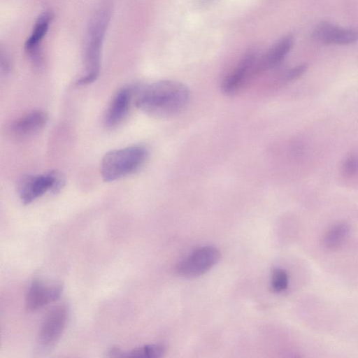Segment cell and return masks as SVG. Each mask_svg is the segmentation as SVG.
<instances>
[{
  "label": "cell",
  "instance_id": "5",
  "mask_svg": "<svg viewBox=\"0 0 358 358\" xmlns=\"http://www.w3.org/2000/svg\"><path fill=\"white\" fill-rule=\"evenodd\" d=\"M69 318L68 308L59 304L51 308L45 315L38 334V343L45 349L55 346L60 340Z\"/></svg>",
  "mask_w": 358,
  "mask_h": 358
},
{
  "label": "cell",
  "instance_id": "7",
  "mask_svg": "<svg viewBox=\"0 0 358 358\" xmlns=\"http://www.w3.org/2000/svg\"><path fill=\"white\" fill-rule=\"evenodd\" d=\"M258 56L255 51L248 52L236 66L223 80L222 92L227 95L238 92L257 73Z\"/></svg>",
  "mask_w": 358,
  "mask_h": 358
},
{
  "label": "cell",
  "instance_id": "3",
  "mask_svg": "<svg viewBox=\"0 0 358 358\" xmlns=\"http://www.w3.org/2000/svg\"><path fill=\"white\" fill-rule=\"evenodd\" d=\"M148 155V150L143 145H132L108 152L101 163L103 180L111 182L135 173L145 164Z\"/></svg>",
  "mask_w": 358,
  "mask_h": 358
},
{
  "label": "cell",
  "instance_id": "11",
  "mask_svg": "<svg viewBox=\"0 0 358 358\" xmlns=\"http://www.w3.org/2000/svg\"><path fill=\"white\" fill-rule=\"evenodd\" d=\"M48 119L46 112L34 110L13 122L10 126V131L17 138L29 137L43 129L47 124Z\"/></svg>",
  "mask_w": 358,
  "mask_h": 358
},
{
  "label": "cell",
  "instance_id": "6",
  "mask_svg": "<svg viewBox=\"0 0 358 358\" xmlns=\"http://www.w3.org/2000/svg\"><path fill=\"white\" fill-rule=\"evenodd\" d=\"M220 257L217 248L213 246L201 247L179 262L176 271L182 277H198L213 268L219 262Z\"/></svg>",
  "mask_w": 358,
  "mask_h": 358
},
{
  "label": "cell",
  "instance_id": "9",
  "mask_svg": "<svg viewBox=\"0 0 358 358\" xmlns=\"http://www.w3.org/2000/svg\"><path fill=\"white\" fill-rule=\"evenodd\" d=\"M63 287L59 284H46L40 280H34L25 295V307L34 311L57 301L62 293Z\"/></svg>",
  "mask_w": 358,
  "mask_h": 358
},
{
  "label": "cell",
  "instance_id": "15",
  "mask_svg": "<svg viewBox=\"0 0 358 358\" xmlns=\"http://www.w3.org/2000/svg\"><path fill=\"white\" fill-rule=\"evenodd\" d=\"M351 227L346 222H341L332 226L324 234L323 244L329 250L341 247L350 234Z\"/></svg>",
  "mask_w": 358,
  "mask_h": 358
},
{
  "label": "cell",
  "instance_id": "17",
  "mask_svg": "<svg viewBox=\"0 0 358 358\" xmlns=\"http://www.w3.org/2000/svg\"><path fill=\"white\" fill-rule=\"evenodd\" d=\"M343 170L348 176H353L358 171V158L351 155L347 157L343 164Z\"/></svg>",
  "mask_w": 358,
  "mask_h": 358
},
{
  "label": "cell",
  "instance_id": "12",
  "mask_svg": "<svg viewBox=\"0 0 358 358\" xmlns=\"http://www.w3.org/2000/svg\"><path fill=\"white\" fill-rule=\"evenodd\" d=\"M52 19L51 12L41 13L35 22L33 30L24 43V50L35 65L40 66L41 55L40 44L46 35Z\"/></svg>",
  "mask_w": 358,
  "mask_h": 358
},
{
  "label": "cell",
  "instance_id": "8",
  "mask_svg": "<svg viewBox=\"0 0 358 358\" xmlns=\"http://www.w3.org/2000/svg\"><path fill=\"white\" fill-rule=\"evenodd\" d=\"M313 37L324 44L349 45L358 42V28H346L329 22L318 24L313 31Z\"/></svg>",
  "mask_w": 358,
  "mask_h": 358
},
{
  "label": "cell",
  "instance_id": "1",
  "mask_svg": "<svg viewBox=\"0 0 358 358\" xmlns=\"http://www.w3.org/2000/svg\"><path fill=\"white\" fill-rule=\"evenodd\" d=\"M190 92L183 83L164 80L143 86L135 93L136 106L145 114L167 118L180 113L187 106Z\"/></svg>",
  "mask_w": 358,
  "mask_h": 358
},
{
  "label": "cell",
  "instance_id": "18",
  "mask_svg": "<svg viewBox=\"0 0 358 358\" xmlns=\"http://www.w3.org/2000/svg\"><path fill=\"white\" fill-rule=\"evenodd\" d=\"M307 68L308 66L303 64L289 69L285 76V80L291 81L299 78L306 72Z\"/></svg>",
  "mask_w": 358,
  "mask_h": 358
},
{
  "label": "cell",
  "instance_id": "14",
  "mask_svg": "<svg viewBox=\"0 0 358 358\" xmlns=\"http://www.w3.org/2000/svg\"><path fill=\"white\" fill-rule=\"evenodd\" d=\"M166 352V345L155 343L145 345L126 352L117 348H113L109 350L108 353L112 357L159 358L163 357Z\"/></svg>",
  "mask_w": 358,
  "mask_h": 358
},
{
  "label": "cell",
  "instance_id": "10",
  "mask_svg": "<svg viewBox=\"0 0 358 358\" xmlns=\"http://www.w3.org/2000/svg\"><path fill=\"white\" fill-rule=\"evenodd\" d=\"M134 97V91L131 87H122L115 94L104 116L107 127L114 128L122 122L128 115Z\"/></svg>",
  "mask_w": 358,
  "mask_h": 358
},
{
  "label": "cell",
  "instance_id": "2",
  "mask_svg": "<svg viewBox=\"0 0 358 358\" xmlns=\"http://www.w3.org/2000/svg\"><path fill=\"white\" fill-rule=\"evenodd\" d=\"M110 17V9L104 6L95 13L89 24L83 56L85 71L77 80L78 85L91 84L99 76L102 44Z\"/></svg>",
  "mask_w": 358,
  "mask_h": 358
},
{
  "label": "cell",
  "instance_id": "13",
  "mask_svg": "<svg viewBox=\"0 0 358 358\" xmlns=\"http://www.w3.org/2000/svg\"><path fill=\"white\" fill-rule=\"evenodd\" d=\"M294 45V38L287 35L278 40L264 55L258 59L257 73L272 69L286 57Z\"/></svg>",
  "mask_w": 358,
  "mask_h": 358
},
{
  "label": "cell",
  "instance_id": "4",
  "mask_svg": "<svg viewBox=\"0 0 358 358\" xmlns=\"http://www.w3.org/2000/svg\"><path fill=\"white\" fill-rule=\"evenodd\" d=\"M65 177L58 170L43 174L25 175L17 182V191L22 202L29 204L47 192L57 194L65 185Z\"/></svg>",
  "mask_w": 358,
  "mask_h": 358
},
{
  "label": "cell",
  "instance_id": "16",
  "mask_svg": "<svg viewBox=\"0 0 358 358\" xmlns=\"http://www.w3.org/2000/svg\"><path fill=\"white\" fill-rule=\"evenodd\" d=\"M289 285V276L282 268H276L272 271L271 286L273 291L281 292L286 290Z\"/></svg>",
  "mask_w": 358,
  "mask_h": 358
}]
</instances>
